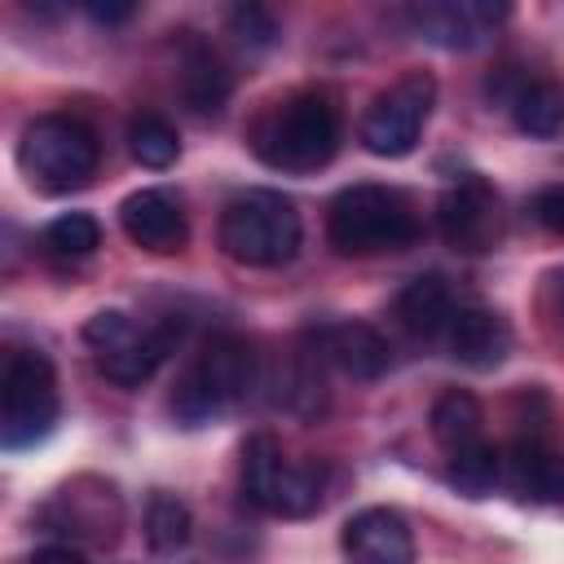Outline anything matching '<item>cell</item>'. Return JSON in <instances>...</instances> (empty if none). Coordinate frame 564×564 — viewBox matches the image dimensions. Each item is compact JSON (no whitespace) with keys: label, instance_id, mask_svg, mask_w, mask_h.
<instances>
[{"label":"cell","instance_id":"obj_1","mask_svg":"<svg viewBox=\"0 0 564 564\" xmlns=\"http://www.w3.org/2000/svg\"><path fill=\"white\" fill-rule=\"evenodd\" d=\"M251 150L278 172H317L339 150V106L326 93H291L251 123Z\"/></svg>","mask_w":564,"mask_h":564},{"label":"cell","instance_id":"obj_2","mask_svg":"<svg viewBox=\"0 0 564 564\" xmlns=\"http://www.w3.org/2000/svg\"><path fill=\"white\" fill-rule=\"evenodd\" d=\"M326 238L339 256H383L401 251L419 238V212L414 203L392 185H348L330 198L326 212Z\"/></svg>","mask_w":564,"mask_h":564},{"label":"cell","instance_id":"obj_3","mask_svg":"<svg viewBox=\"0 0 564 564\" xmlns=\"http://www.w3.org/2000/svg\"><path fill=\"white\" fill-rule=\"evenodd\" d=\"M220 247L251 269H278L300 251V212L278 189H242L220 212Z\"/></svg>","mask_w":564,"mask_h":564},{"label":"cell","instance_id":"obj_4","mask_svg":"<svg viewBox=\"0 0 564 564\" xmlns=\"http://www.w3.org/2000/svg\"><path fill=\"white\" fill-rule=\"evenodd\" d=\"M97 137L88 123L70 119V115H40L22 128L18 141V163L31 176V185L48 189V194H70L84 189L97 176Z\"/></svg>","mask_w":564,"mask_h":564},{"label":"cell","instance_id":"obj_5","mask_svg":"<svg viewBox=\"0 0 564 564\" xmlns=\"http://www.w3.org/2000/svg\"><path fill=\"white\" fill-rule=\"evenodd\" d=\"M242 494L269 516L300 520L322 507V467L291 463L269 432H256L242 445Z\"/></svg>","mask_w":564,"mask_h":564},{"label":"cell","instance_id":"obj_6","mask_svg":"<svg viewBox=\"0 0 564 564\" xmlns=\"http://www.w3.org/2000/svg\"><path fill=\"white\" fill-rule=\"evenodd\" d=\"M57 423V379L44 352L13 348L0 379V441L9 449L35 445Z\"/></svg>","mask_w":564,"mask_h":564},{"label":"cell","instance_id":"obj_7","mask_svg":"<svg viewBox=\"0 0 564 564\" xmlns=\"http://www.w3.org/2000/svg\"><path fill=\"white\" fill-rule=\"evenodd\" d=\"M436 106V79L427 70H405L397 84L375 93L361 115V145L379 159H405Z\"/></svg>","mask_w":564,"mask_h":564},{"label":"cell","instance_id":"obj_8","mask_svg":"<svg viewBox=\"0 0 564 564\" xmlns=\"http://www.w3.org/2000/svg\"><path fill=\"white\" fill-rule=\"evenodd\" d=\"M436 225H441V238L454 247V251H467V256H480L498 242L502 234V216H498V194L489 189L485 176H458L441 203H436Z\"/></svg>","mask_w":564,"mask_h":564},{"label":"cell","instance_id":"obj_9","mask_svg":"<svg viewBox=\"0 0 564 564\" xmlns=\"http://www.w3.org/2000/svg\"><path fill=\"white\" fill-rule=\"evenodd\" d=\"M339 546L348 564H414V533L401 511L366 507L344 520Z\"/></svg>","mask_w":564,"mask_h":564},{"label":"cell","instance_id":"obj_10","mask_svg":"<svg viewBox=\"0 0 564 564\" xmlns=\"http://www.w3.org/2000/svg\"><path fill=\"white\" fill-rule=\"evenodd\" d=\"M185 375H189V379L203 388V397L225 414L229 405L247 401V392L256 388V357H251V348H247L238 335H212V339L203 344L198 361H194Z\"/></svg>","mask_w":564,"mask_h":564},{"label":"cell","instance_id":"obj_11","mask_svg":"<svg viewBox=\"0 0 564 564\" xmlns=\"http://www.w3.org/2000/svg\"><path fill=\"white\" fill-rule=\"evenodd\" d=\"M88 480H75L66 489L53 494V502L44 507V524L53 533H70V538H88V542H115L119 533V494L101 480H93V494H84Z\"/></svg>","mask_w":564,"mask_h":564},{"label":"cell","instance_id":"obj_12","mask_svg":"<svg viewBox=\"0 0 564 564\" xmlns=\"http://www.w3.org/2000/svg\"><path fill=\"white\" fill-rule=\"evenodd\" d=\"M308 344H313L308 352L317 361H330L352 379H379L388 370V361H392L388 339L370 322H322L308 335Z\"/></svg>","mask_w":564,"mask_h":564},{"label":"cell","instance_id":"obj_13","mask_svg":"<svg viewBox=\"0 0 564 564\" xmlns=\"http://www.w3.org/2000/svg\"><path fill=\"white\" fill-rule=\"evenodd\" d=\"M119 225H123V234L137 247H145L154 256H172L189 238L185 212H181V203L167 189H137V194H128L119 203Z\"/></svg>","mask_w":564,"mask_h":564},{"label":"cell","instance_id":"obj_14","mask_svg":"<svg viewBox=\"0 0 564 564\" xmlns=\"http://www.w3.org/2000/svg\"><path fill=\"white\" fill-rule=\"evenodd\" d=\"M507 18V4H485V0H423L410 9V22L423 40L441 48H471L480 35Z\"/></svg>","mask_w":564,"mask_h":564},{"label":"cell","instance_id":"obj_15","mask_svg":"<svg viewBox=\"0 0 564 564\" xmlns=\"http://www.w3.org/2000/svg\"><path fill=\"white\" fill-rule=\"evenodd\" d=\"M445 344H449V357L463 361L467 370H494L511 352V326H507L502 313L471 304V308L454 313V322L445 330Z\"/></svg>","mask_w":564,"mask_h":564},{"label":"cell","instance_id":"obj_16","mask_svg":"<svg viewBox=\"0 0 564 564\" xmlns=\"http://www.w3.org/2000/svg\"><path fill=\"white\" fill-rule=\"evenodd\" d=\"M176 84H181V97H185V106H189L194 115H216V110L229 101V88H234L225 62H220L203 40H194V35L181 44Z\"/></svg>","mask_w":564,"mask_h":564},{"label":"cell","instance_id":"obj_17","mask_svg":"<svg viewBox=\"0 0 564 564\" xmlns=\"http://www.w3.org/2000/svg\"><path fill=\"white\" fill-rule=\"evenodd\" d=\"M176 339H181V322H163V326L137 330L128 344L101 352L97 366H101L106 379H115V383H123V388H137V383H145V379L159 370V361L172 352Z\"/></svg>","mask_w":564,"mask_h":564},{"label":"cell","instance_id":"obj_18","mask_svg":"<svg viewBox=\"0 0 564 564\" xmlns=\"http://www.w3.org/2000/svg\"><path fill=\"white\" fill-rule=\"evenodd\" d=\"M507 485L529 502H564V458L542 441H516L507 454Z\"/></svg>","mask_w":564,"mask_h":564},{"label":"cell","instance_id":"obj_19","mask_svg":"<svg viewBox=\"0 0 564 564\" xmlns=\"http://www.w3.org/2000/svg\"><path fill=\"white\" fill-rule=\"evenodd\" d=\"M454 313H458V308H454V291H449V282H445L441 273H419V278H410V282L401 286V295H397V317H401V326H405L410 335H423V339L449 330Z\"/></svg>","mask_w":564,"mask_h":564},{"label":"cell","instance_id":"obj_20","mask_svg":"<svg viewBox=\"0 0 564 564\" xmlns=\"http://www.w3.org/2000/svg\"><path fill=\"white\" fill-rule=\"evenodd\" d=\"M432 436L445 454H458V449H471L485 441V414H480V401L463 388H449L436 397L432 405Z\"/></svg>","mask_w":564,"mask_h":564},{"label":"cell","instance_id":"obj_21","mask_svg":"<svg viewBox=\"0 0 564 564\" xmlns=\"http://www.w3.org/2000/svg\"><path fill=\"white\" fill-rule=\"evenodd\" d=\"M511 119L524 137H538V141H551L564 132V93L546 79H533V84H520L511 93Z\"/></svg>","mask_w":564,"mask_h":564},{"label":"cell","instance_id":"obj_22","mask_svg":"<svg viewBox=\"0 0 564 564\" xmlns=\"http://www.w3.org/2000/svg\"><path fill=\"white\" fill-rule=\"evenodd\" d=\"M189 533H194L189 507L167 489L150 494V507H145V542H150V551L172 555V551H181L189 542Z\"/></svg>","mask_w":564,"mask_h":564},{"label":"cell","instance_id":"obj_23","mask_svg":"<svg viewBox=\"0 0 564 564\" xmlns=\"http://www.w3.org/2000/svg\"><path fill=\"white\" fill-rule=\"evenodd\" d=\"M128 150L141 167H172L176 154H181V137L163 115L141 110V115L128 119Z\"/></svg>","mask_w":564,"mask_h":564},{"label":"cell","instance_id":"obj_24","mask_svg":"<svg viewBox=\"0 0 564 564\" xmlns=\"http://www.w3.org/2000/svg\"><path fill=\"white\" fill-rule=\"evenodd\" d=\"M498 471H502V458H498V449H494L489 441L449 454V485H454L458 494H467V498H485V494L494 489Z\"/></svg>","mask_w":564,"mask_h":564},{"label":"cell","instance_id":"obj_25","mask_svg":"<svg viewBox=\"0 0 564 564\" xmlns=\"http://www.w3.org/2000/svg\"><path fill=\"white\" fill-rule=\"evenodd\" d=\"M44 247L62 260H84L101 247V225L88 216V212H66L57 220H48L44 229Z\"/></svg>","mask_w":564,"mask_h":564},{"label":"cell","instance_id":"obj_26","mask_svg":"<svg viewBox=\"0 0 564 564\" xmlns=\"http://www.w3.org/2000/svg\"><path fill=\"white\" fill-rule=\"evenodd\" d=\"M278 388H282V392H278V405H286V410H291V414H300V419H313V414L326 405V392H322V370H317L308 357L291 361Z\"/></svg>","mask_w":564,"mask_h":564},{"label":"cell","instance_id":"obj_27","mask_svg":"<svg viewBox=\"0 0 564 564\" xmlns=\"http://www.w3.org/2000/svg\"><path fill=\"white\" fill-rule=\"evenodd\" d=\"M229 35L247 53H264V48L278 44V18L264 4H234L229 9Z\"/></svg>","mask_w":564,"mask_h":564},{"label":"cell","instance_id":"obj_28","mask_svg":"<svg viewBox=\"0 0 564 564\" xmlns=\"http://www.w3.org/2000/svg\"><path fill=\"white\" fill-rule=\"evenodd\" d=\"M137 335V326H132V317L123 313V308H101V313H93L88 322H84V344L101 357V352H110V348H119V344H128Z\"/></svg>","mask_w":564,"mask_h":564},{"label":"cell","instance_id":"obj_29","mask_svg":"<svg viewBox=\"0 0 564 564\" xmlns=\"http://www.w3.org/2000/svg\"><path fill=\"white\" fill-rule=\"evenodd\" d=\"M533 220L546 234H560L564 238V185H546V189L533 194Z\"/></svg>","mask_w":564,"mask_h":564},{"label":"cell","instance_id":"obj_30","mask_svg":"<svg viewBox=\"0 0 564 564\" xmlns=\"http://www.w3.org/2000/svg\"><path fill=\"white\" fill-rule=\"evenodd\" d=\"M84 13H88L93 22H106V26H110V22H128V18H132V4H115V0L101 4V0H88Z\"/></svg>","mask_w":564,"mask_h":564},{"label":"cell","instance_id":"obj_31","mask_svg":"<svg viewBox=\"0 0 564 564\" xmlns=\"http://www.w3.org/2000/svg\"><path fill=\"white\" fill-rule=\"evenodd\" d=\"M31 564H88V560L79 551H70V546H44V551L31 555Z\"/></svg>","mask_w":564,"mask_h":564},{"label":"cell","instance_id":"obj_32","mask_svg":"<svg viewBox=\"0 0 564 564\" xmlns=\"http://www.w3.org/2000/svg\"><path fill=\"white\" fill-rule=\"evenodd\" d=\"M560 308H564V273H560Z\"/></svg>","mask_w":564,"mask_h":564}]
</instances>
